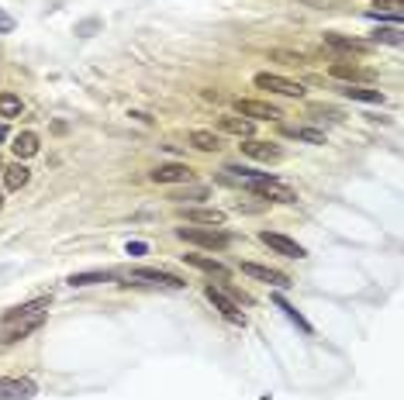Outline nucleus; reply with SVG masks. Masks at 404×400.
Here are the masks:
<instances>
[{"instance_id": "nucleus-11", "label": "nucleus", "mask_w": 404, "mask_h": 400, "mask_svg": "<svg viewBox=\"0 0 404 400\" xmlns=\"http://www.w3.org/2000/svg\"><path fill=\"white\" fill-rule=\"evenodd\" d=\"M131 280H149V283L156 286H170V290H183V280L173 276V273H166V269H149V266H138V269H131Z\"/></svg>"}, {"instance_id": "nucleus-13", "label": "nucleus", "mask_w": 404, "mask_h": 400, "mask_svg": "<svg viewBox=\"0 0 404 400\" xmlns=\"http://www.w3.org/2000/svg\"><path fill=\"white\" fill-rule=\"evenodd\" d=\"M242 152L252 156V159H263V163H280V159H284V152H280L277 145H270V142H256V138H245V142H242Z\"/></svg>"}, {"instance_id": "nucleus-4", "label": "nucleus", "mask_w": 404, "mask_h": 400, "mask_svg": "<svg viewBox=\"0 0 404 400\" xmlns=\"http://www.w3.org/2000/svg\"><path fill=\"white\" fill-rule=\"evenodd\" d=\"M235 111L242 117H249V121H277V117H280V111H277L273 104L249 101V97H238V101H235Z\"/></svg>"}, {"instance_id": "nucleus-27", "label": "nucleus", "mask_w": 404, "mask_h": 400, "mask_svg": "<svg viewBox=\"0 0 404 400\" xmlns=\"http://www.w3.org/2000/svg\"><path fill=\"white\" fill-rule=\"evenodd\" d=\"M373 38H377V42H387V45H401V31H398V28H380Z\"/></svg>"}, {"instance_id": "nucleus-19", "label": "nucleus", "mask_w": 404, "mask_h": 400, "mask_svg": "<svg viewBox=\"0 0 404 400\" xmlns=\"http://www.w3.org/2000/svg\"><path fill=\"white\" fill-rule=\"evenodd\" d=\"M117 273H111V269H90V273H73L66 283L69 286H94V283H111Z\"/></svg>"}, {"instance_id": "nucleus-23", "label": "nucleus", "mask_w": 404, "mask_h": 400, "mask_svg": "<svg viewBox=\"0 0 404 400\" xmlns=\"http://www.w3.org/2000/svg\"><path fill=\"white\" fill-rule=\"evenodd\" d=\"M287 138H297V142H311V145H325V131L318 128H284Z\"/></svg>"}, {"instance_id": "nucleus-1", "label": "nucleus", "mask_w": 404, "mask_h": 400, "mask_svg": "<svg viewBox=\"0 0 404 400\" xmlns=\"http://www.w3.org/2000/svg\"><path fill=\"white\" fill-rule=\"evenodd\" d=\"M176 238H180V242H187V245L211 249V252H222V249L231 242L222 228H194V225H190V228H187V225H183V228H176Z\"/></svg>"}, {"instance_id": "nucleus-32", "label": "nucleus", "mask_w": 404, "mask_h": 400, "mask_svg": "<svg viewBox=\"0 0 404 400\" xmlns=\"http://www.w3.org/2000/svg\"><path fill=\"white\" fill-rule=\"evenodd\" d=\"M0 207H3V197H0Z\"/></svg>"}, {"instance_id": "nucleus-25", "label": "nucleus", "mask_w": 404, "mask_h": 400, "mask_svg": "<svg viewBox=\"0 0 404 400\" xmlns=\"http://www.w3.org/2000/svg\"><path fill=\"white\" fill-rule=\"evenodd\" d=\"M277 307H280V311L287 314V318L294 321V325H297V328H301V332H304V335H311V332H315V328H311V321H308V318H304V314H301L297 307H290L284 297H277Z\"/></svg>"}, {"instance_id": "nucleus-15", "label": "nucleus", "mask_w": 404, "mask_h": 400, "mask_svg": "<svg viewBox=\"0 0 404 400\" xmlns=\"http://www.w3.org/2000/svg\"><path fill=\"white\" fill-rule=\"evenodd\" d=\"M190 176H194L190 166H183V163H166V166L152 170V183H187Z\"/></svg>"}, {"instance_id": "nucleus-5", "label": "nucleus", "mask_w": 404, "mask_h": 400, "mask_svg": "<svg viewBox=\"0 0 404 400\" xmlns=\"http://www.w3.org/2000/svg\"><path fill=\"white\" fill-rule=\"evenodd\" d=\"M204 297H208V300L215 304V311H222V318H229L231 325H245V314L238 311V304H235L231 297H225L222 290H215V286H208V290H204Z\"/></svg>"}, {"instance_id": "nucleus-16", "label": "nucleus", "mask_w": 404, "mask_h": 400, "mask_svg": "<svg viewBox=\"0 0 404 400\" xmlns=\"http://www.w3.org/2000/svg\"><path fill=\"white\" fill-rule=\"evenodd\" d=\"M325 45L339 49V52H370V42H359V38H349V35H339V31H325Z\"/></svg>"}, {"instance_id": "nucleus-6", "label": "nucleus", "mask_w": 404, "mask_h": 400, "mask_svg": "<svg viewBox=\"0 0 404 400\" xmlns=\"http://www.w3.org/2000/svg\"><path fill=\"white\" fill-rule=\"evenodd\" d=\"M180 218L190 225H208V228L225 225V211H218V207H180Z\"/></svg>"}, {"instance_id": "nucleus-12", "label": "nucleus", "mask_w": 404, "mask_h": 400, "mask_svg": "<svg viewBox=\"0 0 404 400\" xmlns=\"http://www.w3.org/2000/svg\"><path fill=\"white\" fill-rule=\"evenodd\" d=\"M38 387L31 380H0V400H31Z\"/></svg>"}, {"instance_id": "nucleus-29", "label": "nucleus", "mask_w": 404, "mask_h": 400, "mask_svg": "<svg viewBox=\"0 0 404 400\" xmlns=\"http://www.w3.org/2000/svg\"><path fill=\"white\" fill-rule=\"evenodd\" d=\"M401 3H404V0H377L373 7H387V10H401Z\"/></svg>"}, {"instance_id": "nucleus-24", "label": "nucleus", "mask_w": 404, "mask_h": 400, "mask_svg": "<svg viewBox=\"0 0 404 400\" xmlns=\"http://www.w3.org/2000/svg\"><path fill=\"white\" fill-rule=\"evenodd\" d=\"M204 197H208V186H183V190H176L170 200H176V207H187V204L204 200Z\"/></svg>"}, {"instance_id": "nucleus-8", "label": "nucleus", "mask_w": 404, "mask_h": 400, "mask_svg": "<svg viewBox=\"0 0 404 400\" xmlns=\"http://www.w3.org/2000/svg\"><path fill=\"white\" fill-rule=\"evenodd\" d=\"M42 325H45V311H42V314H31V318H21V321L7 325V332H3V342H21V339H28L31 332H38Z\"/></svg>"}, {"instance_id": "nucleus-22", "label": "nucleus", "mask_w": 404, "mask_h": 400, "mask_svg": "<svg viewBox=\"0 0 404 400\" xmlns=\"http://www.w3.org/2000/svg\"><path fill=\"white\" fill-rule=\"evenodd\" d=\"M190 145H194V149H201V152H218V149H222V138H218L215 131L194 128V131H190Z\"/></svg>"}, {"instance_id": "nucleus-17", "label": "nucleus", "mask_w": 404, "mask_h": 400, "mask_svg": "<svg viewBox=\"0 0 404 400\" xmlns=\"http://www.w3.org/2000/svg\"><path fill=\"white\" fill-rule=\"evenodd\" d=\"M10 149H14L17 159H31V156L38 152V135H35V131H17V135L10 138Z\"/></svg>"}, {"instance_id": "nucleus-20", "label": "nucleus", "mask_w": 404, "mask_h": 400, "mask_svg": "<svg viewBox=\"0 0 404 400\" xmlns=\"http://www.w3.org/2000/svg\"><path fill=\"white\" fill-rule=\"evenodd\" d=\"M218 128L222 131H229V135H238V138H252V121L249 117H218Z\"/></svg>"}, {"instance_id": "nucleus-10", "label": "nucleus", "mask_w": 404, "mask_h": 400, "mask_svg": "<svg viewBox=\"0 0 404 400\" xmlns=\"http://www.w3.org/2000/svg\"><path fill=\"white\" fill-rule=\"evenodd\" d=\"M242 273L245 276H252V280H263V283H270V286H290L287 280V273H280V269H270V266H259V262H242Z\"/></svg>"}, {"instance_id": "nucleus-18", "label": "nucleus", "mask_w": 404, "mask_h": 400, "mask_svg": "<svg viewBox=\"0 0 404 400\" xmlns=\"http://www.w3.org/2000/svg\"><path fill=\"white\" fill-rule=\"evenodd\" d=\"M28 179H31V170H28L21 159L10 163V166H3V186H7V190H21Z\"/></svg>"}, {"instance_id": "nucleus-33", "label": "nucleus", "mask_w": 404, "mask_h": 400, "mask_svg": "<svg viewBox=\"0 0 404 400\" xmlns=\"http://www.w3.org/2000/svg\"><path fill=\"white\" fill-rule=\"evenodd\" d=\"M0 172H3V163H0Z\"/></svg>"}, {"instance_id": "nucleus-14", "label": "nucleus", "mask_w": 404, "mask_h": 400, "mask_svg": "<svg viewBox=\"0 0 404 400\" xmlns=\"http://www.w3.org/2000/svg\"><path fill=\"white\" fill-rule=\"evenodd\" d=\"M329 73H332L336 80H349V83H370V80H373V73L363 69V66H356V62H332Z\"/></svg>"}, {"instance_id": "nucleus-30", "label": "nucleus", "mask_w": 404, "mask_h": 400, "mask_svg": "<svg viewBox=\"0 0 404 400\" xmlns=\"http://www.w3.org/2000/svg\"><path fill=\"white\" fill-rule=\"evenodd\" d=\"M142 252H145L142 242H128V255H142Z\"/></svg>"}, {"instance_id": "nucleus-28", "label": "nucleus", "mask_w": 404, "mask_h": 400, "mask_svg": "<svg viewBox=\"0 0 404 400\" xmlns=\"http://www.w3.org/2000/svg\"><path fill=\"white\" fill-rule=\"evenodd\" d=\"M14 31V17L7 10H0V35H10Z\"/></svg>"}, {"instance_id": "nucleus-26", "label": "nucleus", "mask_w": 404, "mask_h": 400, "mask_svg": "<svg viewBox=\"0 0 404 400\" xmlns=\"http://www.w3.org/2000/svg\"><path fill=\"white\" fill-rule=\"evenodd\" d=\"M0 117H21V97L14 94H0Z\"/></svg>"}, {"instance_id": "nucleus-31", "label": "nucleus", "mask_w": 404, "mask_h": 400, "mask_svg": "<svg viewBox=\"0 0 404 400\" xmlns=\"http://www.w3.org/2000/svg\"><path fill=\"white\" fill-rule=\"evenodd\" d=\"M3 138H7V124H0V142H3Z\"/></svg>"}, {"instance_id": "nucleus-9", "label": "nucleus", "mask_w": 404, "mask_h": 400, "mask_svg": "<svg viewBox=\"0 0 404 400\" xmlns=\"http://www.w3.org/2000/svg\"><path fill=\"white\" fill-rule=\"evenodd\" d=\"M183 262L187 266H194V269H201V273H208V276H218V280H229L231 269L225 262H218V259H211V255H194V252H187L183 255Z\"/></svg>"}, {"instance_id": "nucleus-2", "label": "nucleus", "mask_w": 404, "mask_h": 400, "mask_svg": "<svg viewBox=\"0 0 404 400\" xmlns=\"http://www.w3.org/2000/svg\"><path fill=\"white\" fill-rule=\"evenodd\" d=\"M252 83H256L259 90H273V94H280V97H301V94H304V87H301L297 80L277 76V73H256Z\"/></svg>"}, {"instance_id": "nucleus-7", "label": "nucleus", "mask_w": 404, "mask_h": 400, "mask_svg": "<svg viewBox=\"0 0 404 400\" xmlns=\"http://www.w3.org/2000/svg\"><path fill=\"white\" fill-rule=\"evenodd\" d=\"M42 311H49V297H35V300H28V304H17V307L3 311V314H0V325H14V321L31 318V314H42Z\"/></svg>"}, {"instance_id": "nucleus-21", "label": "nucleus", "mask_w": 404, "mask_h": 400, "mask_svg": "<svg viewBox=\"0 0 404 400\" xmlns=\"http://www.w3.org/2000/svg\"><path fill=\"white\" fill-rule=\"evenodd\" d=\"M342 97L359 101V104H384V94H380V90H370V87H359V83H349L346 90H342Z\"/></svg>"}, {"instance_id": "nucleus-3", "label": "nucleus", "mask_w": 404, "mask_h": 400, "mask_svg": "<svg viewBox=\"0 0 404 400\" xmlns=\"http://www.w3.org/2000/svg\"><path fill=\"white\" fill-rule=\"evenodd\" d=\"M259 242H263V245H270L273 252L287 255V259H304V255H308V252H304V245H297L294 238L280 235V231H259Z\"/></svg>"}]
</instances>
